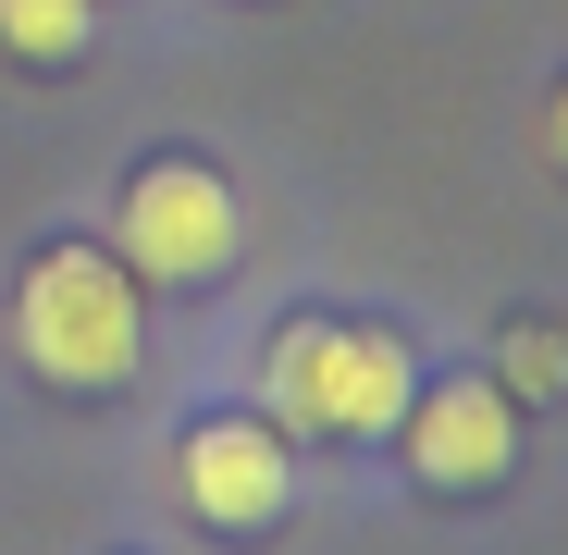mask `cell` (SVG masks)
Instances as JSON below:
<instances>
[{"mask_svg": "<svg viewBox=\"0 0 568 555\" xmlns=\"http://www.w3.org/2000/svg\"><path fill=\"white\" fill-rule=\"evenodd\" d=\"M408 395H420V358H408V333H384V321H284V333H272V432L384 444Z\"/></svg>", "mask_w": 568, "mask_h": 555, "instance_id": "2", "label": "cell"}, {"mask_svg": "<svg viewBox=\"0 0 568 555\" xmlns=\"http://www.w3.org/2000/svg\"><path fill=\"white\" fill-rule=\"evenodd\" d=\"M495 346H507V358H495V370H483V383H495V395H507V408H519V420H531V408H556V395H568V333H556V321H544V309H519V321H507V333H495Z\"/></svg>", "mask_w": 568, "mask_h": 555, "instance_id": "6", "label": "cell"}, {"mask_svg": "<svg viewBox=\"0 0 568 555\" xmlns=\"http://www.w3.org/2000/svg\"><path fill=\"white\" fill-rule=\"evenodd\" d=\"M247 247V210H235V185L199 161V148H149L124 173V198H112V259L136 271V285H173V297H199L223 285Z\"/></svg>", "mask_w": 568, "mask_h": 555, "instance_id": "3", "label": "cell"}, {"mask_svg": "<svg viewBox=\"0 0 568 555\" xmlns=\"http://www.w3.org/2000/svg\"><path fill=\"white\" fill-rule=\"evenodd\" d=\"M0 50L38 62V74H62V62L100 50V13H87V0H0Z\"/></svg>", "mask_w": 568, "mask_h": 555, "instance_id": "7", "label": "cell"}, {"mask_svg": "<svg viewBox=\"0 0 568 555\" xmlns=\"http://www.w3.org/2000/svg\"><path fill=\"white\" fill-rule=\"evenodd\" d=\"M173 494L199 531H284V506H297V444H284L272 420H199L173 444Z\"/></svg>", "mask_w": 568, "mask_h": 555, "instance_id": "5", "label": "cell"}, {"mask_svg": "<svg viewBox=\"0 0 568 555\" xmlns=\"http://www.w3.org/2000/svg\"><path fill=\"white\" fill-rule=\"evenodd\" d=\"M384 444H408V482L420 494H495L519 470V408L483 383V370H445V383H420L396 408Z\"/></svg>", "mask_w": 568, "mask_h": 555, "instance_id": "4", "label": "cell"}, {"mask_svg": "<svg viewBox=\"0 0 568 555\" xmlns=\"http://www.w3.org/2000/svg\"><path fill=\"white\" fill-rule=\"evenodd\" d=\"M13 358L38 370L50 395H124L136 358H149V321H136V271L112 247H38L26 285H13Z\"/></svg>", "mask_w": 568, "mask_h": 555, "instance_id": "1", "label": "cell"}]
</instances>
